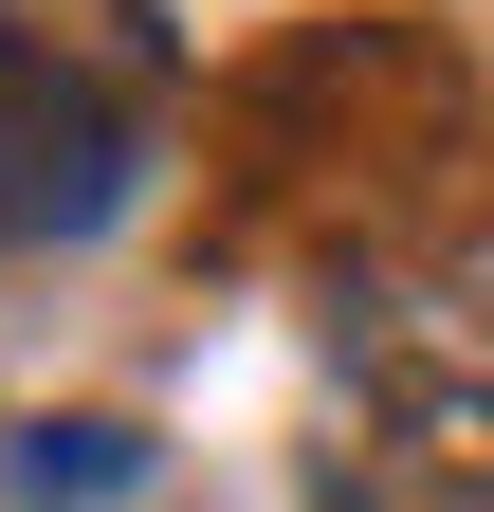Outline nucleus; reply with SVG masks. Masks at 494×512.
I'll return each mask as SVG.
<instances>
[{"mask_svg":"<svg viewBox=\"0 0 494 512\" xmlns=\"http://www.w3.org/2000/svg\"><path fill=\"white\" fill-rule=\"evenodd\" d=\"M165 74H183V37L147 0H0V256L110 238L147 202Z\"/></svg>","mask_w":494,"mask_h":512,"instance_id":"obj_1","label":"nucleus"},{"mask_svg":"<svg viewBox=\"0 0 494 512\" xmlns=\"http://www.w3.org/2000/svg\"><path fill=\"white\" fill-rule=\"evenodd\" d=\"M312 348L403 458H494V202L385 220L312 275Z\"/></svg>","mask_w":494,"mask_h":512,"instance_id":"obj_2","label":"nucleus"},{"mask_svg":"<svg viewBox=\"0 0 494 512\" xmlns=\"http://www.w3.org/2000/svg\"><path fill=\"white\" fill-rule=\"evenodd\" d=\"M129 476H147L129 421H37V439H19V512H110Z\"/></svg>","mask_w":494,"mask_h":512,"instance_id":"obj_3","label":"nucleus"},{"mask_svg":"<svg viewBox=\"0 0 494 512\" xmlns=\"http://www.w3.org/2000/svg\"><path fill=\"white\" fill-rule=\"evenodd\" d=\"M312 512H494V458H330Z\"/></svg>","mask_w":494,"mask_h":512,"instance_id":"obj_4","label":"nucleus"}]
</instances>
